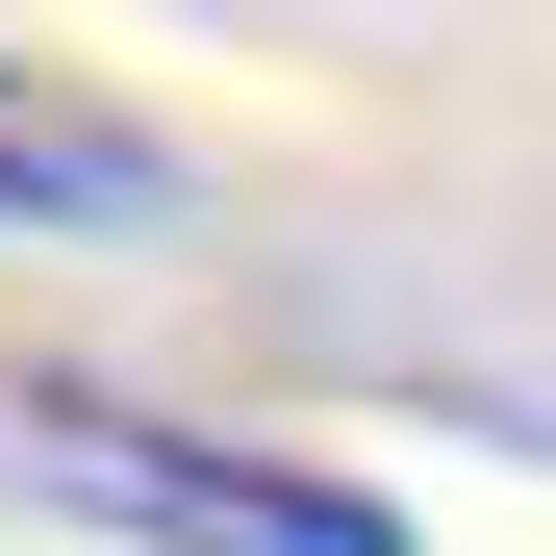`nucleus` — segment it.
<instances>
[{
    "mask_svg": "<svg viewBox=\"0 0 556 556\" xmlns=\"http://www.w3.org/2000/svg\"><path fill=\"white\" fill-rule=\"evenodd\" d=\"M0 481L76 506V531H127V556H405L354 481L228 455V430H177V405H127V380H0Z\"/></svg>",
    "mask_w": 556,
    "mask_h": 556,
    "instance_id": "obj_1",
    "label": "nucleus"
},
{
    "mask_svg": "<svg viewBox=\"0 0 556 556\" xmlns=\"http://www.w3.org/2000/svg\"><path fill=\"white\" fill-rule=\"evenodd\" d=\"M0 228H177V152L127 102H76V76L0 51Z\"/></svg>",
    "mask_w": 556,
    "mask_h": 556,
    "instance_id": "obj_2",
    "label": "nucleus"
}]
</instances>
